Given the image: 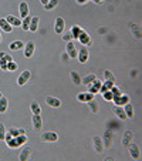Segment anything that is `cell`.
I'll list each match as a JSON object with an SVG mask.
<instances>
[{"mask_svg": "<svg viewBox=\"0 0 142 161\" xmlns=\"http://www.w3.org/2000/svg\"><path fill=\"white\" fill-rule=\"evenodd\" d=\"M57 4H58V0H49V2H47V4H44V9L50 12V10L55 9V7H57Z\"/></svg>", "mask_w": 142, "mask_h": 161, "instance_id": "33", "label": "cell"}, {"mask_svg": "<svg viewBox=\"0 0 142 161\" xmlns=\"http://www.w3.org/2000/svg\"><path fill=\"white\" fill-rule=\"evenodd\" d=\"M23 49H24V56L27 58H30L31 56L34 54V50H36V44H34L33 42H29V43H26L24 44V47H23Z\"/></svg>", "mask_w": 142, "mask_h": 161, "instance_id": "9", "label": "cell"}, {"mask_svg": "<svg viewBox=\"0 0 142 161\" xmlns=\"http://www.w3.org/2000/svg\"><path fill=\"white\" fill-rule=\"evenodd\" d=\"M23 47H24V43L21 40H16V42L10 43V50H13V52H17V50L23 49Z\"/></svg>", "mask_w": 142, "mask_h": 161, "instance_id": "23", "label": "cell"}, {"mask_svg": "<svg viewBox=\"0 0 142 161\" xmlns=\"http://www.w3.org/2000/svg\"><path fill=\"white\" fill-rule=\"evenodd\" d=\"M101 84H103V81H100L98 79H95L92 83H91V84L87 86V87H88V91H90V93H92V94H95V93H100Z\"/></svg>", "mask_w": 142, "mask_h": 161, "instance_id": "10", "label": "cell"}, {"mask_svg": "<svg viewBox=\"0 0 142 161\" xmlns=\"http://www.w3.org/2000/svg\"><path fill=\"white\" fill-rule=\"evenodd\" d=\"M103 97H104V100L105 101H112V93H111V90H107V91H104L103 93Z\"/></svg>", "mask_w": 142, "mask_h": 161, "instance_id": "37", "label": "cell"}, {"mask_svg": "<svg viewBox=\"0 0 142 161\" xmlns=\"http://www.w3.org/2000/svg\"><path fill=\"white\" fill-rule=\"evenodd\" d=\"M70 76H71V80H73V83L74 84H81V77H80V74L77 73V71H71L70 73Z\"/></svg>", "mask_w": 142, "mask_h": 161, "instance_id": "34", "label": "cell"}, {"mask_svg": "<svg viewBox=\"0 0 142 161\" xmlns=\"http://www.w3.org/2000/svg\"><path fill=\"white\" fill-rule=\"evenodd\" d=\"M66 50H67V56H68L70 58H77V47H76V44H74L73 42H67V47H66Z\"/></svg>", "mask_w": 142, "mask_h": 161, "instance_id": "5", "label": "cell"}, {"mask_svg": "<svg viewBox=\"0 0 142 161\" xmlns=\"http://www.w3.org/2000/svg\"><path fill=\"white\" fill-rule=\"evenodd\" d=\"M78 40H80V43H81L82 46H90V44H91V37H90V34H88L87 31H84V30H82L81 34L78 36Z\"/></svg>", "mask_w": 142, "mask_h": 161, "instance_id": "15", "label": "cell"}, {"mask_svg": "<svg viewBox=\"0 0 142 161\" xmlns=\"http://www.w3.org/2000/svg\"><path fill=\"white\" fill-rule=\"evenodd\" d=\"M111 93H112V96H114V97H118V96H121L122 93H121V90H119V88L117 87V86H112V88H111ZM112 97V98H114Z\"/></svg>", "mask_w": 142, "mask_h": 161, "instance_id": "38", "label": "cell"}, {"mask_svg": "<svg viewBox=\"0 0 142 161\" xmlns=\"http://www.w3.org/2000/svg\"><path fill=\"white\" fill-rule=\"evenodd\" d=\"M94 98V94L92 93H90V91H85V93H80L78 96H77V100L78 101H82V103H88L90 100H92Z\"/></svg>", "mask_w": 142, "mask_h": 161, "instance_id": "14", "label": "cell"}, {"mask_svg": "<svg viewBox=\"0 0 142 161\" xmlns=\"http://www.w3.org/2000/svg\"><path fill=\"white\" fill-rule=\"evenodd\" d=\"M2 96H3V94H2V93H0V98H2Z\"/></svg>", "mask_w": 142, "mask_h": 161, "instance_id": "48", "label": "cell"}, {"mask_svg": "<svg viewBox=\"0 0 142 161\" xmlns=\"http://www.w3.org/2000/svg\"><path fill=\"white\" fill-rule=\"evenodd\" d=\"M129 137H131V133H127V138L124 140V144L125 146H128V141H129Z\"/></svg>", "mask_w": 142, "mask_h": 161, "instance_id": "43", "label": "cell"}, {"mask_svg": "<svg viewBox=\"0 0 142 161\" xmlns=\"http://www.w3.org/2000/svg\"><path fill=\"white\" fill-rule=\"evenodd\" d=\"M6 20L9 21V25L12 26V27H20V26H21V19L16 17V16H12V14L7 16Z\"/></svg>", "mask_w": 142, "mask_h": 161, "instance_id": "17", "label": "cell"}, {"mask_svg": "<svg viewBox=\"0 0 142 161\" xmlns=\"http://www.w3.org/2000/svg\"><path fill=\"white\" fill-rule=\"evenodd\" d=\"M4 137H6V127H4V124L0 123V140L4 141Z\"/></svg>", "mask_w": 142, "mask_h": 161, "instance_id": "39", "label": "cell"}, {"mask_svg": "<svg viewBox=\"0 0 142 161\" xmlns=\"http://www.w3.org/2000/svg\"><path fill=\"white\" fill-rule=\"evenodd\" d=\"M31 121H33L34 130L39 131L40 128L43 127V120H41V117H40V114H33V117H31Z\"/></svg>", "mask_w": 142, "mask_h": 161, "instance_id": "16", "label": "cell"}, {"mask_svg": "<svg viewBox=\"0 0 142 161\" xmlns=\"http://www.w3.org/2000/svg\"><path fill=\"white\" fill-rule=\"evenodd\" d=\"M88 107L91 108V111H92V113H97V111H98V106H97V103L94 101V98L88 101Z\"/></svg>", "mask_w": 142, "mask_h": 161, "instance_id": "36", "label": "cell"}, {"mask_svg": "<svg viewBox=\"0 0 142 161\" xmlns=\"http://www.w3.org/2000/svg\"><path fill=\"white\" fill-rule=\"evenodd\" d=\"M7 106H9V100L4 96H2V98H0V113H6Z\"/></svg>", "mask_w": 142, "mask_h": 161, "instance_id": "30", "label": "cell"}, {"mask_svg": "<svg viewBox=\"0 0 142 161\" xmlns=\"http://www.w3.org/2000/svg\"><path fill=\"white\" fill-rule=\"evenodd\" d=\"M39 21H40V19L37 17V16L31 17V20H30V27H29V31H31V33H36L37 29H39Z\"/></svg>", "mask_w": 142, "mask_h": 161, "instance_id": "20", "label": "cell"}, {"mask_svg": "<svg viewBox=\"0 0 142 161\" xmlns=\"http://www.w3.org/2000/svg\"><path fill=\"white\" fill-rule=\"evenodd\" d=\"M40 2H41V4L44 6V4H47V2H49V0H40Z\"/></svg>", "mask_w": 142, "mask_h": 161, "instance_id": "46", "label": "cell"}, {"mask_svg": "<svg viewBox=\"0 0 142 161\" xmlns=\"http://www.w3.org/2000/svg\"><path fill=\"white\" fill-rule=\"evenodd\" d=\"M31 77V73H30V70H24L23 73L18 76V79H17V84L18 86H24L26 83L29 81V79Z\"/></svg>", "mask_w": 142, "mask_h": 161, "instance_id": "11", "label": "cell"}, {"mask_svg": "<svg viewBox=\"0 0 142 161\" xmlns=\"http://www.w3.org/2000/svg\"><path fill=\"white\" fill-rule=\"evenodd\" d=\"M0 42H2V34H0Z\"/></svg>", "mask_w": 142, "mask_h": 161, "instance_id": "47", "label": "cell"}, {"mask_svg": "<svg viewBox=\"0 0 142 161\" xmlns=\"http://www.w3.org/2000/svg\"><path fill=\"white\" fill-rule=\"evenodd\" d=\"M88 0H77V3H80V4H84V3H87Z\"/></svg>", "mask_w": 142, "mask_h": 161, "instance_id": "45", "label": "cell"}, {"mask_svg": "<svg viewBox=\"0 0 142 161\" xmlns=\"http://www.w3.org/2000/svg\"><path fill=\"white\" fill-rule=\"evenodd\" d=\"M128 151H129V155L134 158V160H141V151H139V147L136 144H129L128 146Z\"/></svg>", "mask_w": 142, "mask_h": 161, "instance_id": "4", "label": "cell"}, {"mask_svg": "<svg viewBox=\"0 0 142 161\" xmlns=\"http://www.w3.org/2000/svg\"><path fill=\"white\" fill-rule=\"evenodd\" d=\"M0 69L4 71H7V61L4 58H0Z\"/></svg>", "mask_w": 142, "mask_h": 161, "instance_id": "42", "label": "cell"}, {"mask_svg": "<svg viewBox=\"0 0 142 161\" xmlns=\"http://www.w3.org/2000/svg\"><path fill=\"white\" fill-rule=\"evenodd\" d=\"M78 61L81 64H85L88 61V58H90V53H88V49H87V46H82L81 49H80L78 52Z\"/></svg>", "mask_w": 142, "mask_h": 161, "instance_id": "3", "label": "cell"}, {"mask_svg": "<svg viewBox=\"0 0 142 161\" xmlns=\"http://www.w3.org/2000/svg\"><path fill=\"white\" fill-rule=\"evenodd\" d=\"M30 108H31V113H33V114H41V108H40V104L37 103L36 100L31 101Z\"/></svg>", "mask_w": 142, "mask_h": 161, "instance_id": "32", "label": "cell"}, {"mask_svg": "<svg viewBox=\"0 0 142 161\" xmlns=\"http://www.w3.org/2000/svg\"><path fill=\"white\" fill-rule=\"evenodd\" d=\"M71 36H73V39H78V36L80 34H81V31H82V29L80 27V26H73V27H71Z\"/></svg>", "mask_w": 142, "mask_h": 161, "instance_id": "31", "label": "cell"}, {"mask_svg": "<svg viewBox=\"0 0 142 161\" xmlns=\"http://www.w3.org/2000/svg\"><path fill=\"white\" fill-rule=\"evenodd\" d=\"M63 40H64V42H71V40H73V36H71V31H66V34L63 36Z\"/></svg>", "mask_w": 142, "mask_h": 161, "instance_id": "41", "label": "cell"}, {"mask_svg": "<svg viewBox=\"0 0 142 161\" xmlns=\"http://www.w3.org/2000/svg\"><path fill=\"white\" fill-rule=\"evenodd\" d=\"M40 140L43 143H55L58 140V134L54 131H47V133H43L40 136Z\"/></svg>", "mask_w": 142, "mask_h": 161, "instance_id": "2", "label": "cell"}, {"mask_svg": "<svg viewBox=\"0 0 142 161\" xmlns=\"http://www.w3.org/2000/svg\"><path fill=\"white\" fill-rule=\"evenodd\" d=\"M17 70V64L14 61H9L7 63V71H16Z\"/></svg>", "mask_w": 142, "mask_h": 161, "instance_id": "40", "label": "cell"}, {"mask_svg": "<svg viewBox=\"0 0 142 161\" xmlns=\"http://www.w3.org/2000/svg\"><path fill=\"white\" fill-rule=\"evenodd\" d=\"M7 133H9V134H12V137H17V136H20V134H26V131H24V128H16V127H10Z\"/></svg>", "mask_w": 142, "mask_h": 161, "instance_id": "26", "label": "cell"}, {"mask_svg": "<svg viewBox=\"0 0 142 161\" xmlns=\"http://www.w3.org/2000/svg\"><path fill=\"white\" fill-rule=\"evenodd\" d=\"M18 12H20V19H24L30 14V9H29L27 2H20V4H18Z\"/></svg>", "mask_w": 142, "mask_h": 161, "instance_id": "6", "label": "cell"}, {"mask_svg": "<svg viewBox=\"0 0 142 161\" xmlns=\"http://www.w3.org/2000/svg\"><path fill=\"white\" fill-rule=\"evenodd\" d=\"M104 79H105L107 81H112V83H115V77H114V74H112L109 70H105V71H104Z\"/></svg>", "mask_w": 142, "mask_h": 161, "instance_id": "35", "label": "cell"}, {"mask_svg": "<svg viewBox=\"0 0 142 161\" xmlns=\"http://www.w3.org/2000/svg\"><path fill=\"white\" fill-rule=\"evenodd\" d=\"M92 144H94V150L97 153H103L104 151V146H103V138H100L98 136L92 137Z\"/></svg>", "mask_w": 142, "mask_h": 161, "instance_id": "13", "label": "cell"}, {"mask_svg": "<svg viewBox=\"0 0 142 161\" xmlns=\"http://www.w3.org/2000/svg\"><path fill=\"white\" fill-rule=\"evenodd\" d=\"M114 84H115V83H112V81H107V80H105V81H104L103 84H101V87H100V93H101V94H103L104 91H107V90H111V88H112V86H114Z\"/></svg>", "mask_w": 142, "mask_h": 161, "instance_id": "29", "label": "cell"}, {"mask_svg": "<svg viewBox=\"0 0 142 161\" xmlns=\"http://www.w3.org/2000/svg\"><path fill=\"white\" fill-rule=\"evenodd\" d=\"M45 103L49 104L50 107H54V108H58V107L61 106V101L58 100V98H55V97H51V96L45 97Z\"/></svg>", "mask_w": 142, "mask_h": 161, "instance_id": "19", "label": "cell"}, {"mask_svg": "<svg viewBox=\"0 0 142 161\" xmlns=\"http://www.w3.org/2000/svg\"><path fill=\"white\" fill-rule=\"evenodd\" d=\"M129 29H131V31H132V34L135 36V39H141L142 34H141V29H139L138 25H134V23H131Z\"/></svg>", "mask_w": 142, "mask_h": 161, "instance_id": "24", "label": "cell"}, {"mask_svg": "<svg viewBox=\"0 0 142 161\" xmlns=\"http://www.w3.org/2000/svg\"><path fill=\"white\" fill-rule=\"evenodd\" d=\"M122 107H124V111H125V114H127L128 119H134V107H132V104L127 103L125 106H122Z\"/></svg>", "mask_w": 142, "mask_h": 161, "instance_id": "25", "label": "cell"}, {"mask_svg": "<svg viewBox=\"0 0 142 161\" xmlns=\"http://www.w3.org/2000/svg\"><path fill=\"white\" fill-rule=\"evenodd\" d=\"M95 79H97V76H95V74H88V76H85L84 79H81V84L88 86V84H91V83H92Z\"/></svg>", "mask_w": 142, "mask_h": 161, "instance_id": "28", "label": "cell"}, {"mask_svg": "<svg viewBox=\"0 0 142 161\" xmlns=\"http://www.w3.org/2000/svg\"><path fill=\"white\" fill-rule=\"evenodd\" d=\"M0 29L3 31H6V33H12V30H13V27L9 25V21L6 19H0Z\"/></svg>", "mask_w": 142, "mask_h": 161, "instance_id": "22", "label": "cell"}, {"mask_svg": "<svg viewBox=\"0 0 142 161\" xmlns=\"http://www.w3.org/2000/svg\"><path fill=\"white\" fill-rule=\"evenodd\" d=\"M104 141H105L104 147H105V148H111V146H112V133L109 130H107L105 134H104Z\"/></svg>", "mask_w": 142, "mask_h": 161, "instance_id": "21", "label": "cell"}, {"mask_svg": "<svg viewBox=\"0 0 142 161\" xmlns=\"http://www.w3.org/2000/svg\"><path fill=\"white\" fill-rule=\"evenodd\" d=\"M112 111H114V114L118 117V119H121V120H127L128 119L127 114H125V111H124V108H122L121 106H115Z\"/></svg>", "mask_w": 142, "mask_h": 161, "instance_id": "18", "label": "cell"}, {"mask_svg": "<svg viewBox=\"0 0 142 161\" xmlns=\"http://www.w3.org/2000/svg\"><path fill=\"white\" fill-rule=\"evenodd\" d=\"M31 153H33V147H30V146L24 147V148L21 150L20 155H18V158H20V161H27L29 158L31 157Z\"/></svg>", "mask_w": 142, "mask_h": 161, "instance_id": "8", "label": "cell"}, {"mask_svg": "<svg viewBox=\"0 0 142 161\" xmlns=\"http://www.w3.org/2000/svg\"><path fill=\"white\" fill-rule=\"evenodd\" d=\"M27 143V137H26V134H20V136L17 137H12L10 140L6 141V144L10 147V148H17V147L23 146V144Z\"/></svg>", "mask_w": 142, "mask_h": 161, "instance_id": "1", "label": "cell"}, {"mask_svg": "<svg viewBox=\"0 0 142 161\" xmlns=\"http://www.w3.org/2000/svg\"><path fill=\"white\" fill-rule=\"evenodd\" d=\"M91 2H94L95 4H101V3L104 2V0H91Z\"/></svg>", "mask_w": 142, "mask_h": 161, "instance_id": "44", "label": "cell"}, {"mask_svg": "<svg viewBox=\"0 0 142 161\" xmlns=\"http://www.w3.org/2000/svg\"><path fill=\"white\" fill-rule=\"evenodd\" d=\"M112 101H114V104H117V106H125L127 103H129V97H128L127 94H121L118 96V97H114L112 98Z\"/></svg>", "mask_w": 142, "mask_h": 161, "instance_id": "12", "label": "cell"}, {"mask_svg": "<svg viewBox=\"0 0 142 161\" xmlns=\"http://www.w3.org/2000/svg\"><path fill=\"white\" fill-rule=\"evenodd\" d=\"M64 27H66V21L63 17H57L55 19V26H54V31L57 34H63L64 33Z\"/></svg>", "mask_w": 142, "mask_h": 161, "instance_id": "7", "label": "cell"}, {"mask_svg": "<svg viewBox=\"0 0 142 161\" xmlns=\"http://www.w3.org/2000/svg\"><path fill=\"white\" fill-rule=\"evenodd\" d=\"M30 20H31V16L29 14L27 17L21 19V29L24 31H29V27H30Z\"/></svg>", "mask_w": 142, "mask_h": 161, "instance_id": "27", "label": "cell"}]
</instances>
